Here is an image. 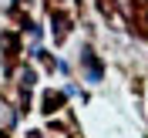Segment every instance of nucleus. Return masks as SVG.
<instances>
[{
	"label": "nucleus",
	"instance_id": "f03ea898",
	"mask_svg": "<svg viewBox=\"0 0 148 138\" xmlns=\"http://www.w3.org/2000/svg\"><path fill=\"white\" fill-rule=\"evenodd\" d=\"M61 101H64L61 94H54V91H47V94H44V111H47V115H54V111L61 108Z\"/></svg>",
	"mask_w": 148,
	"mask_h": 138
},
{
	"label": "nucleus",
	"instance_id": "f257e3e1",
	"mask_svg": "<svg viewBox=\"0 0 148 138\" xmlns=\"http://www.w3.org/2000/svg\"><path fill=\"white\" fill-rule=\"evenodd\" d=\"M81 64H84V71H88V78H91V81H101L104 67H101V61H98V57H94L91 51H88V47L81 51Z\"/></svg>",
	"mask_w": 148,
	"mask_h": 138
}]
</instances>
